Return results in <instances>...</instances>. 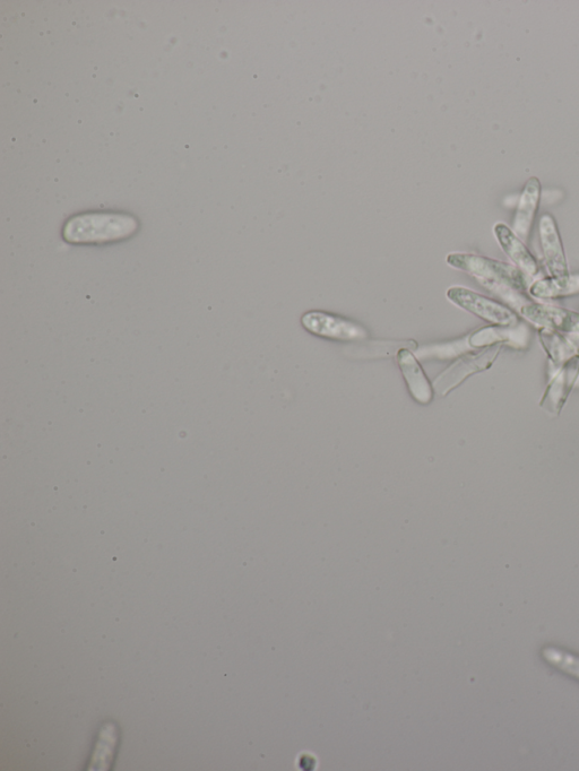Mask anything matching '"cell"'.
I'll return each instance as SVG.
<instances>
[{"label":"cell","instance_id":"6da1fadb","mask_svg":"<svg viewBox=\"0 0 579 771\" xmlns=\"http://www.w3.org/2000/svg\"><path fill=\"white\" fill-rule=\"evenodd\" d=\"M140 227L135 216L125 213L97 212L74 216L63 230L64 239L73 245H103L129 239Z\"/></svg>","mask_w":579,"mask_h":771},{"label":"cell","instance_id":"7a4b0ae2","mask_svg":"<svg viewBox=\"0 0 579 771\" xmlns=\"http://www.w3.org/2000/svg\"><path fill=\"white\" fill-rule=\"evenodd\" d=\"M446 262L455 270L473 276L483 287L487 284H506L508 287L527 294V290L533 282L513 264L501 262L494 258L453 253L447 256Z\"/></svg>","mask_w":579,"mask_h":771},{"label":"cell","instance_id":"3957f363","mask_svg":"<svg viewBox=\"0 0 579 771\" xmlns=\"http://www.w3.org/2000/svg\"><path fill=\"white\" fill-rule=\"evenodd\" d=\"M446 296L456 307L485 320L491 325L517 326L521 324L520 318L511 307L471 289L456 285V287L447 290Z\"/></svg>","mask_w":579,"mask_h":771},{"label":"cell","instance_id":"277c9868","mask_svg":"<svg viewBox=\"0 0 579 771\" xmlns=\"http://www.w3.org/2000/svg\"><path fill=\"white\" fill-rule=\"evenodd\" d=\"M307 332L334 341H362L367 339L365 328L339 316L324 311H309L301 318Z\"/></svg>","mask_w":579,"mask_h":771},{"label":"cell","instance_id":"5b68a950","mask_svg":"<svg viewBox=\"0 0 579 771\" xmlns=\"http://www.w3.org/2000/svg\"><path fill=\"white\" fill-rule=\"evenodd\" d=\"M503 345L489 346L481 352L465 355L464 358L449 367L442 376L435 381L436 392L440 395H446L452 389L462 384L463 381L477 372L489 369L503 350Z\"/></svg>","mask_w":579,"mask_h":771},{"label":"cell","instance_id":"8992f818","mask_svg":"<svg viewBox=\"0 0 579 771\" xmlns=\"http://www.w3.org/2000/svg\"><path fill=\"white\" fill-rule=\"evenodd\" d=\"M518 313L535 327L567 334H579L577 311L530 300Z\"/></svg>","mask_w":579,"mask_h":771},{"label":"cell","instance_id":"52a82bcc","mask_svg":"<svg viewBox=\"0 0 579 771\" xmlns=\"http://www.w3.org/2000/svg\"><path fill=\"white\" fill-rule=\"evenodd\" d=\"M578 378L579 355H576V357L561 366L556 374L553 375L546 392H544L541 398V409L551 415V417H558L561 411H563L570 393H572L573 388L576 386Z\"/></svg>","mask_w":579,"mask_h":771},{"label":"cell","instance_id":"ba28073f","mask_svg":"<svg viewBox=\"0 0 579 771\" xmlns=\"http://www.w3.org/2000/svg\"><path fill=\"white\" fill-rule=\"evenodd\" d=\"M539 235L543 263L549 276L569 274L563 241H561L557 222L552 215L544 214L540 219Z\"/></svg>","mask_w":579,"mask_h":771},{"label":"cell","instance_id":"9c48e42d","mask_svg":"<svg viewBox=\"0 0 579 771\" xmlns=\"http://www.w3.org/2000/svg\"><path fill=\"white\" fill-rule=\"evenodd\" d=\"M494 235L500 248L518 270L532 281L540 279L541 270L537 259L513 229L505 223H497L494 227Z\"/></svg>","mask_w":579,"mask_h":771},{"label":"cell","instance_id":"30bf717a","mask_svg":"<svg viewBox=\"0 0 579 771\" xmlns=\"http://www.w3.org/2000/svg\"><path fill=\"white\" fill-rule=\"evenodd\" d=\"M472 349H486L494 345H508L514 349H525L529 344L530 333L526 326H487L477 329L469 336Z\"/></svg>","mask_w":579,"mask_h":771},{"label":"cell","instance_id":"8fae6325","mask_svg":"<svg viewBox=\"0 0 579 771\" xmlns=\"http://www.w3.org/2000/svg\"><path fill=\"white\" fill-rule=\"evenodd\" d=\"M542 186L537 177L526 181L515 214L513 231L524 242L529 241L541 202Z\"/></svg>","mask_w":579,"mask_h":771},{"label":"cell","instance_id":"7c38bea8","mask_svg":"<svg viewBox=\"0 0 579 771\" xmlns=\"http://www.w3.org/2000/svg\"><path fill=\"white\" fill-rule=\"evenodd\" d=\"M527 294L538 301H551L579 294V274L540 277L534 280Z\"/></svg>","mask_w":579,"mask_h":771},{"label":"cell","instance_id":"4fadbf2b","mask_svg":"<svg viewBox=\"0 0 579 771\" xmlns=\"http://www.w3.org/2000/svg\"><path fill=\"white\" fill-rule=\"evenodd\" d=\"M539 340L552 365L558 369L579 355V334H567L539 328Z\"/></svg>","mask_w":579,"mask_h":771},{"label":"cell","instance_id":"5bb4252c","mask_svg":"<svg viewBox=\"0 0 579 771\" xmlns=\"http://www.w3.org/2000/svg\"><path fill=\"white\" fill-rule=\"evenodd\" d=\"M397 363H399L403 377L414 400L420 404H429L434 393H432L429 380L416 357H414L411 351L401 349L397 352Z\"/></svg>","mask_w":579,"mask_h":771},{"label":"cell","instance_id":"9a60e30c","mask_svg":"<svg viewBox=\"0 0 579 771\" xmlns=\"http://www.w3.org/2000/svg\"><path fill=\"white\" fill-rule=\"evenodd\" d=\"M541 655L543 661L553 667V669L579 681V655L556 646L544 647Z\"/></svg>","mask_w":579,"mask_h":771},{"label":"cell","instance_id":"2e32d148","mask_svg":"<svg viewBox=\"0 0 579 771\" xmlns=\"http://www.w3.org/2000/svg\"><path fill=\"white\" fill-rule=\"evenodd\" d=\"M576 385L579 387V378H578V380H577V384H576Z\"/></svg>","mask_w":579,"mask_h":771}]
</instances>
